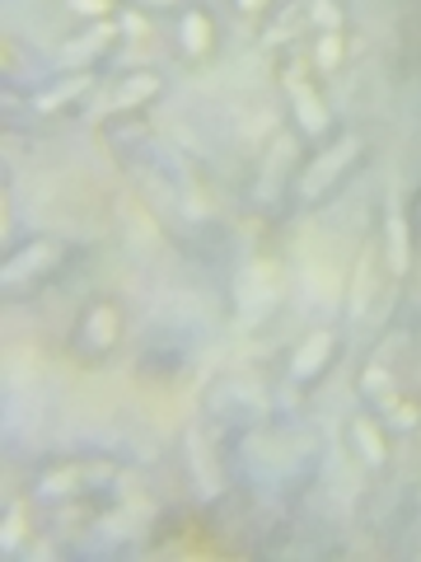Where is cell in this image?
<instances>
[{"label":"cell","instance_id":"cell-22","mask_svg":"<svg viewBox=\"0 0 421 562\" xmlns=\"http://www.w3.org/2000/svg\"><path fill=\"white\" fill-rule=\"evenodd\" d=\"M127 5H136V10H150V14H179L187 0H127Z\"/></svg>","mask_w":421,"mask_h":562},{"label":"cell","instance_id":"cell-21","mask_svg":"<svg viewBox=\"0 0 421 562\" xmlns=\"http://www.w3.org/2000/svg\"><path fill=\"white\" fill-rule=\"evenodd\" d=\"M24 530H29V525H24V506H10V512H5V535H0V549L14 553L24 543Z\"/></svg>","mask_w":421,"mask_h":562},{"label":"cell","instance_id":"cell-20","mask_svg":"<svg viewBox=\"0 0 421 562\" xmlns=\"http://www.w3.org/2000/svg\"><path fill=\"white\" fill-rule=\"evenodd\" d=\"M113 5L117 0H66V10L84 24H99V20H113Z\"/></svg>","mask_w":421,"mask_h":562},{"label":"cell","instance_id":"cell-10","mask_svg":"<svg viewBox=\"0 0 421 562\" xmlns=\"http://www.w3.org/2000/svg\"><path fill=\"white\" fill-rule=\"evenodd\" d=\"M384 281H394L389 268H384V244L371 239L356 254V268H351V286H346V314L351 319H365V310L384 295Z\"/></svg>","mask_w":421,"mask_h":562},{"label":"cell","instance_id":"cell-15","mask_svg":"<svg viewBox=\"0 0 421 562\" xmlns=\"http://www.w3.org/2000/svg\"><path fill=\"white\" fill-rule=\"evenodd\" d=\"M379 244H384V268H389L394 281H402L408 268H412V216L398 202H389V211H384Z\"/></svg>","mask_w":421,"mask_h":562},{"label":"cell","instance_id":"cell-24","mask_svg":"<svg viewBox=\"0 0 421 562\" xmlns=\"http://www.w3.org/2000/svg\"><path fill=\"white\" fill-rule=\"evenodd\" d=\"M408 216H412V225L421 231V192H417V202H412V211H408Z\"/></svg>","mask_w":421,"mask_h":562},{"label":"cell","instance_id":"cell-11","mask_svg":"<svg viewBox=\"0 0 421 562\" xmlns=\"http://www.w3.org/2000/svg\"><path fill=\"white\" fill-rule=\"evenodd\" d=\"M173 38H179V57L187 66H206L220 47V29H216V14L206 5H183L179 10V24H173Z\"/></svg>","mask_w":421,"mask_h":562},{"label":"cell","instance_id":"cell-14","mask_svg":"<svg viewBox=\"0 0 421 562\" xmlns=\"http://www.w3.org/2000/svg\"><path fill=\"white\" fill-rule=\"evenodd\" d=\"M346 441H351L356 460L371 469V473H379L384 464H389V427L379 422L375 408H371V413H356V417L346 422Z\"/></svg>","mask_w":421,"mask_h":562},{"label":"cell","instance_id":"cell-9","mask_svg":"<svg viewBox=\"0 0 421 562\" xmlns=\"http://www.w3.org/2000/svg\"><path fill=\"white\" fill-rule=\"evenodd\" d=\"M117 38H122V29L113 20L84 24L80 33H70V38L57 47V70L61 76H70V70H99V61L117 47Z\"/></svg>","mask_w":421,"mask_h":562},{"label":"cell","instance_id":"cell-16","mask_svg":"<svg viewBox=\"0 0 421 562\" xmlns=\"http://www.w3.org/2000/svg\"><path fill=\"white\" fill-rule=\"evenodd\" d=\"M187 479H192V487L202 492L206 502H216L220 492H225V469H220V454L206 446V436L202 431H187Z\"/></svg>","mask_w":421,"mask_h":562},{"label":"cell","instance_id":"cell-4","mask_svg":"<svg viewBox=\"0 0 421 562\" xmlns=\"http://www.w3.org/2000/svg\"><path fill=\"white\" fill-rule=\"evenodd\" d=\"M122 333H127V310L113 295H94L70 324V357L84 366H103L122 347Z\"/></svg>","mask_w":421,"mask_h":562},{"label":"cell","instance_id":"cell-19","mask_svg":"<svg viewBox=\"0 0 421 562\" xmlns=\"http://www.w3.org/2000/svg\"><path fill=\"white\" fill-rule=\"evenodd\" d=\"M314 52H309V66H314V76H332V70L342 66V52H346V38H342V29H319L314 33Z\"/></svg>","mask_w":421,"mask_h":562},{"label":"cell","instance_id":"cell-6","mask_svg":"<svg viewBox=\"0 0 421 562\" xmlns=\"http://www.w3.org/2000/svg\"><path fill=\"white\" fill-rule=\"evenodd\" d=\"M272 408V394L268 384H262L258 375H220L216 384L206 390V413L216 422H262Z\"/></svg>","mask_w":421,"mask_h":562},{"label":"cell","instance_id":"cell-5","mask_svg":"<svg viewBox=\"0 0 421 562\" xmlns=\"http://www.w3.org/2000/svg\"><path fill=\"white\" fill-rule=\"evenodd\" d=\"M281 90H286V103H291V122H295V136L309 140V146H323V140L332 136V109H328V99L323 90L314 85L309 76V66L300 57H291L286 66H281Z\"/></svg>","mask_w":421,"mask_h":562},{"label":"cell","instance_id":"cell-8","mask_svg":"<svg viewBox=\"0 0 421 562\" xmlns=\"http://www.w3.org/2000/svg\"><path fill=\"white\" fill-rule=\"evenodd\" d=\"M338 351H342L338 333H332V328H314L309 338H300V347L291 351L286 380L295 384V390H314V384H319L332 366H338Z\"/></svg>","mask_w":421,"mask_h":562},{"label":"cell","instance_id":"cell-13","mask_svg":"<svg viewBox=\"0 0 421 562\" xmlns=\"http://www.w3.org/2000/svg\"><path fill=\"white\" fill-rule=\"evenodd\" d=\"M94 70H70V76H57V80H47L38 94L29 99V109L38 113V117H66V113H76L84 99L94 94Z\"/></svg>","mask_w":421,"mask_h":562},{"label":"cell","instance_id":"cell-23","mask_svg":"<svg viewBox=\"0 0 421 562\" xmlns=\"http://www.w3.org/2000/svg\"><path fill=\"white\" fill-rule=\"evenodd\" d=\"M235 10H239V14H249V20H258V14L276 10V0H235Z\"/></svg>","mask_w":421,"mask_h":562},{"label":"cell","instance_id":"cell-17","mask_svg":"<svg viewBox=\"0 0 421 562\" xmlns=\"http://www.w3.org/2000/svg\"><path fill=\"white\" fill-rule=\"evenodd\" d=\"M235 301L243 310V319H258V314H268L276 305V277L268 262H253V268H243L239 281H235Z\"/></svg>","mask_w":421,"mask_h":562},{"label":"cell","instance_id":"cell-12","mask_svg":"<svg viewBox=\"0 0 421 562\" xmlns=\"http://www.w3.org/2000/svg\"><path fill=\"white\" fill-rule=\"evenodd\" d=\"M160 94H164L160 70H127V76H117L113 94L103 99V117H136V113H146Z\"/></svg>","mask_w":421,"mask_h":562},{"label":"cell","instance_id":"cell-1","mask_svg":"<svg viewBox=\"0 0 421 562\" xmlns=\"http://www.w3.org/2000/svg\"><path fill=\"white\" fill-rule=\"evenodd\" d=\"M122 483V464L109 454H66V460H52L38 469L33 479V502L47 506V512H66V506L80 502H103L113 497Z\"/></svg>","mask_w":421,"mask_h":562},{"label":"cell","instance_id":"cell-2","mask_svg":"<svg viewBox=\"0 0 421 562\" xmlns=\"http://www.w3.org/2000/svg\"><path fill=\"white\" fill-rule=\"evenodd\" d=\"M365 160H371V140H365L361 132H332L319 150L309 155V160L295 169L291 179V198L300 211H314L332 202L338 192L346 188V179L356 173Z\"/></svg>","mask_w":421,"mask_h":562},{"label":"cell","instance_id":"cell-18","mask_svg":"<svg viewBox=\"0 0 421 562\" xmlns=\"http://www.w3.org/2000/svg\"><path fill=\"white\" fill-rule=\"evenodd\" d=\"M309 33H314V0H286V5H276L268 33H262V43L286 47L295 38H309Z\"/></svg>","mask_w":421,"mask_h":562},{"label":"cell","instance_id":"cell-7","mask_svg":"<svg viewBox=\"0 0 421 562\" xmlns=\"http://www.w3.org/2000/svg\"><path fill=\"white\" fill-rule=\"evenodd\" d=\"M402 347H408V338H402V333H389V338H384L371 351V361L361 366L356 390H361V398L371 403V408H384L394 394H402V384H398V357H402Z\"/></svg>","mask_w":421,"mask_h":562},{"label":"cell","instance_id":"cell-25","mask_svg":"<svg viewBox=\"0 0 421 562\" xmlns=\"http://www.w3.org/2000/svg\"><path fill=\"white\" fill-rule=\"evenodd\" d=\"M417 375H421V357H417Z\"/></svg>","mask_w":421,"mask_h":562},{"label":"cell","instance_id":"cell-3","mask_svg":"<svg viewBox=\"0 0 421 562\" xmlns=\"http://www.w3.org/2000/svg\"><path fill=\"white\" fill-rule=\"evenodd\" d=\"M76 244L61 235H33L24 244L5 249V262H0V291H5L10 305L33 301L38 291H47L52 281H61L76 262Z\"/></svg>","mask_w":421,"mask_h":562}]
</instances>
